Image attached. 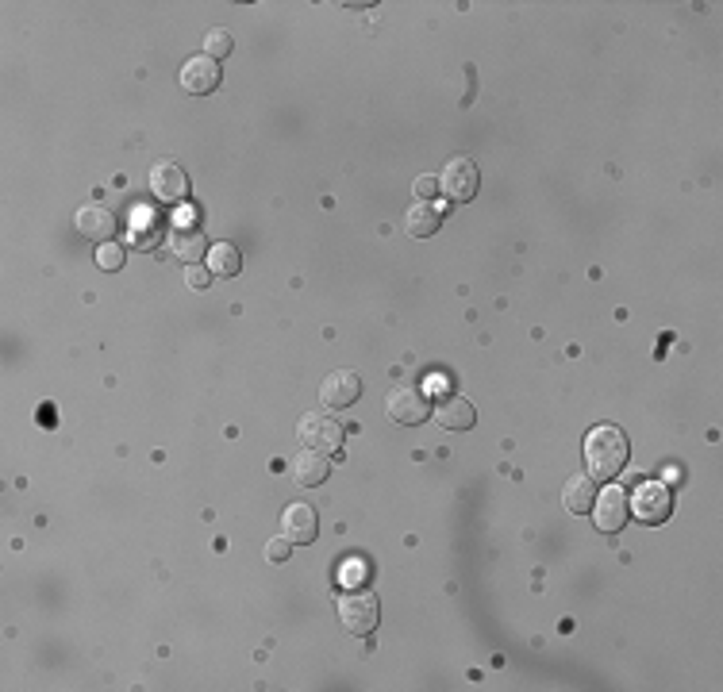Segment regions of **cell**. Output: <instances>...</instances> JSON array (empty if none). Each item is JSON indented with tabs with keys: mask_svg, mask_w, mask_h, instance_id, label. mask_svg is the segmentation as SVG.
Segmentation results:
<instances>
[{
	"mask_svg": "<svg viewBox=\"0 0 723 692\" xmlns=\"http://www.w3.org/2000/svg\"><path fill=\"white\" fill-rule=\"evenodd\" d=\"M627 454H631V446H627V435L620 427H593L589 435H585V470L593 481H612V477H620L627 466Z\"/></svg>",
	"mask_w": 723,
	"mask_h": 692,
	"instance_id": "6da1fadb",
	"label": "cell"
},
{
	"mask_svg": "<svg viewBox=\"0 0 723 692\" xmlns=\"http://www.w3.org/2000/svg\"><path fill=\"white\" fill-rule=\"evenodd\" d=\"M385 412H389V420L400 423V427H416V423L427 420L431 400H427V393L420 385L400 381V385H393V393L385 396Z\"/></svg>",
	"mask_w": 723,
	"mask_h": 692,
	"instance_id": "7a4b0ae2",
	"label": "cell"
},
{
	"mask_svg": "<svg viewBox=\"0 0 723 692\" xmlns=\"http://www.w3.org/2000/svg\"><path fill=\"white\" fill-rule=\"evenodd\" d=\"M381 619V608H377V596L366 593V589H347L339 596V623L347 627L350 635H370Z\"/></svg>",
	"mask_w": 723,
	"mask_h": 692,
	"instance_id": "3957f363",
	"label": "cell"
},
{
	"mask_svg": "<svg viewBox=\"0 0 723 692\" xmlns=\"http://www.w3.org/2000/svg\"><path fill=\"white\" fill-rule=\"evenodd\" d=\"M297 435L308 450H320V454H335V450L343 446V439H347L343 423L331 420V412H308V416H300Z\"/></svg>",
	"mask_w": 723,
	"mask_h": 692,
	"instance_id": "277c9868",
	"label": "cell"
},
{
	"mask_svg": "<svg viewBox=\"0 0 723 692\" xmlns=\"http://www.w3.org/2000/svg\"><path fill=\"white\" fill-rule=\"evenodd\" d=\"M477 185H481V170H477V162L470 158H454L443 166L439 173V193L454 204H466V200L477 197Z\"/></svg>",
	"mask_w": 723,
	"mask_h": 692,
	"instance_id": "5b68a950",
	"label": "cell"
},
{
	"mask_svg": "<svg viewBox=\"0 0 723 692\" xmlns=\"http://www.w3.org/2000/svg\"><path fill=\"white\" fill-rule=\"evenodd\" d=\"M631 512L639 523H647V527H658V523H666L670 512H674V496L666 485H658V481H647V485H639L635 489V500H631Z\"/></svg>",
	"mask_w": 723,
	"mask_h": 692,
	"instance_id": "8992f818",
	"label": "cell"
},
{
	"mask_svg": "<svg viewBox=\"0 0 723 692\" xmlns=\"http://www.w3.org/2000/svg\"><path fill=\"white\" fill-rule=\"evenodd\" d=\"M220 81H224V70H220V62H212L208 54H197V58H189V62L181 66V89H185L189 97L216 93Z\"/></svg>",
	"mask_w": 723,
	"mask_h": 692,
	"instance_id": "52a82bcc",
	"label": "cell"
},
{
	"mask_svg": "<svg viewBox=\"0 0 723 692\" xmlns=\"http://www.w3.org/2000/svg\"><path fill=\"white\" fill-rule=\"evenodd\" d=\"M281 531H285V539L293 546H308L316 543V535H320V516H316V508L312 504H289L285 508V516H281Z\"/></svg>",
	"mask_w": 723,
	"mask_h": 692,
	"instance_id": "ba28073f",
	"label": "cell"
},
{
	"mask_svg": "<svg viewBox=\"0 0 723 692\" xmlns=\"http://www.w3.org/2000/svg\"><path fill=\"white\" fill-rule=\"evenodd\" d=\"M150 193L162 200V204H181L189 197V177L177 162H158L150 170Z\"/></svg>",
	"mask_w": 723,
	"mask_h": 692,
	"instance_id": "9c48e42d",
	"label": "cell"
},
{
	"mask_svg": "<svg viewBox=\"0 0 723 692\" xmlns=\"http://www.w3.org/2000/svg\"><path fill=\"white\" fill-rule=\"evenodd\" d=\"M358 396H362V377L350 370H335L331 377H324V385H320L324 408H350Z\"/></svg>",
	"mask_w": 723,
	"mask_h": 692,
	"instance_id": "30bf717a",
	"label": "cell"
},
{
	"mask_svg": "<svg viewBox=\"0 0 723 692\" xmlns=\"http://www.w3.org/2000/svg\"><path fill=\"white\" fill-rule=\"evenodd\" d=\"M74 223L89 243H112V239H116V216H112L104 204H85L74 216Z\"/></svg>",
	"mask_w": 723,
	"mask_h": 692,
	"instance_id": "8fae6325",
	"label": "cell"
},
{
	"mask_svg": "<svg viewBox=\"0 0 723 692\" xmlns=\"http://www.w3.org/2000/svg\"><path fill=\"white\" fill-rule=\"evenodd\" d=\"M593 516H597V527L600 531H620L627 523V516H631V508H627V496L620 493V489H604V493H597V500H593Z\"/></svg>",
	"mask_w": 723,
	"mask_h": 692,
	"instance_id": "7c38bea8",
	"label": "cell"
},
{
	"mask_svg": "<svg viewBox=\"0 0 723 692\" xmlns=\"http://www.w3.org/2000/svg\"><path fill=\"white\" fill-rule=\"evenodd\" d=\"M435 420H439V427L443 431H470L477 423V412L470 400H462V396H439L435 400Z\"/></svg>",
	"mask_w": 723,
	"mask_h": 692,
	"instance_id": "4fadbf2b",
	"label": "cell"
},
{
	"mask_svg": "<svg viewBox=\"0 0 723 692\" xmlns=\"http://www.w3.org/2000/svg\"><path fill=\"white\" fill-rule=\"evenodd\" d=\"M170 243H174L177 258L189 262V266H197L200 258H208V239H204V231H200L197 223H177Z\"/></svg>",
	"mask_w": 723,
	"mask_h": 692,
	"instance_id": "5bb4252c",
	"label": "cell"
},
{
	"mask_svg": "<svg viewBox=\"0 0 723 692\" xmlns=\"http://www.w3.org/2000/svg\"><path fill=\"white\" fill-rule=\"evenodd\" d=\"M593 500H597V481L585 473V477H570L566 481V489H562V504H566V512H574V516H585V512H593Z\"/></svg>",
	"mask_w": 723,
	"mask_h": 692,
	"instance_id": "9a60e30c",
	"label": "cell"
},
{
	"mask_svg": "<svg viewBox=\"0 0 723 692\" xmlns=\"http://www.w3.org/2000/svg\"><path fill=\"white\" fill-rule=\"evenodd\" d=\"M327 477H331V462H327V454H320V450H300L297 458V481L304 485V489H320Z\"/></svg>",
	"mask_w": 723,
	"mask_h": 692,
	"instance_id": "2e32d148",
	"label": "cell"
},
{
	"mask_svg": "<svg viewBox=\"0 0 723 692\" xmlns=\"http://www.w3.org/2000/svg\"><path fill=\"white\" fill-rule=\"evenodd\" d=\"M404 223H408V235H412V239H431V235L439 231L443 216H439V208H431L427 200H416V204L408 208Z\"/></svg>",
	"mask_w": 723,
	"mask_h": 692,
	"instance_id": "e0dca14e",
	"label": "cell"
},
{
	"mask_svg": "<svg viewBox=\"0 0 723 692\" xmlns=\"http://www.w3.org/2000/svg\"><path fill=\"white\" fill-rule=\"evenodd\" d=\"M208 270L216 273V277H235V273L243 270V254L231 243H216V247H208Z\"/></svg>",
	"mask_w": 723,
	"mask_h": 692,
	"instance_id": "ac0fdd59",
	"label": "cell"
},
{
	"mask_svg": "<svg viewBox=\"0 0 723 692\" xmlns=\"http://www.w3.org/2000/svg\"><path fill=\"white\" fill-rule=\"evenodd\" d=\"M231 50H235V39H231V31H224V27H212V31L204 35V54H208L212 62L227 58Z\"/></svg>",
	"mask_w": 723,
	"mask_h": 692,
	"instance_id": "d6986e66",
	"label": "cell"
},
{
	"mask_svg": "<svg viewBox=\"0 0 723 692\" xmlns=\"http://www.w3.org/2000/svg\"><path fill=\"white\" fill-rule=\"evenodd\" d=\"M124 247L120 243H100V250H97V266L100 270H120L124 266Z\"/></svg>",
	"mask_w": 723,
	"mask_h": 692,
	"instance_id": "ffe728a7",
	"label": "cell"
},
{
	"mask_svg": "<svg viewBox=\"0 0 723 692\" xmlns=\"http://www.w3.org/2000/svg\"><path fill=\"white\" fill-rule=\"evenodd\" d=\"M289 554H293V543L281 535V539H270L266 543V562H274V566H281V562H289Z\"/></svg>",
	"mask_w": 723,
	"mask_h": 692,
	"instance_id": "44dd1931",
	"label": "cell"
},
{
	"mask_svg": "<svg viewBox=\"0 0 723 692\" xmlns=\"http://www.w3.org/2000/svg\"><path fill=\"white\" fill-rule=\"evenodd\" d=\"M185 285H189V289H197V293H204V289L212 285V270H204V266H189V270H185Z\"/></svg>",
	"mask_w": 723,
	"mask_h": 692,
	"instance_id": "7402d4cb",
	"label": "cell"
},
{
	"mask_svg": "<svg viewBox=\"0 0 723 692\" xmlns=\"http://www.w3.org/2000/svg\"><path fill=\"white\" fill-rule=\"evenodd\" d=\"M435 193H439V181H435V177H420V181H416V197H420V200H427V204H431V197H435Z\"/></svg>",
	"mask_w": 723,
	"mask_h": 692,
	"instance_id": "603a6c76",
	"label": "cell"
},
{
	"mask_svg": "<svg viewBox=\"0 0 723 692\" xmlns=\"http://www.w3.org/2000/svg\"><path fill=\"white\" fill-rule=\"evenodd\" d=\"M343 581H347V585L366 581V566H358V558H350V566H347V573H343Z\"/></svg>",
	"mask_w": 723,
	"mask_h": 692,
	"instance_id": "cb8c5ba5",
	"label": "cell"
}]
</instances>
